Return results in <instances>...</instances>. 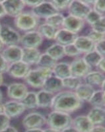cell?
<instances>
[{"label": "cell", "instance_id": "obj_20", "mask_svg": "<svg viewBox=\"0 0 105 132\" xmlns=\"http://www.w3.org/2000/svg\"><path fill=\"white\" fill-rule=\"evenodd\" d=\"M74 44L82 55L93 51L95 48V42H93L87 35H79Z\"/></svg>", "mask_w": 105, "mask_h": 132}, {"label": "cell", "instance_id": "obj_39", "mask_svg": "<svg viewBox=\"0 0 105 132\" xmlns=\"http://www.w3.org/2000/svg\"><path fill=\"white\" fill-rule=\"evenodd\" d=\"M86 35H87L93 42H95V44L99 42V41L102 40L104 38H105L104 35H102L101 33L99 32L95 31V30H93L92 29H91V30H89V32L87 33Z\"/></svg>", "mask_w": 105, "mask_h": 132}, {"label": "cell", "instance_id": "obj_5", "mask_svg": "<svg viewBox=\"0 0 105 132\" xmlns=\"http://www.w3.org/2000/svg\"><path fill=\"white\" fill-rule=\"evenodd\" d=\"M21 35L19 30L7 24H2L0 29V39L5 46L19 45Z\"/></svg>", "mask_w": 105, "mask_h": 132}, {"label": "cell", "instance_id": "obj_44", "mask_svg": "<svg viewBox=\"0 0 105 132\" xmlns=\"http://www.w3.org/2000/svg\"><path fill=\"white\" fill-rule=\"evenodd\" d=\"M42 1H30V0H24L25 4L26 7H30L31 9L37 6L38 5L40 4Z\"/></svg>", "mask_w": 105, "mask_h": 132}, {"label": "cell", "instance_id": "obj_15", "mask_svg": "<svg viewBox=\"0 0 105 132\" xmlns=\"http://www.w3.org/2000/svg\"><path fill=\"white\" fill-rule=\"evenodd\" d=\"M23 52V48L21 46L15 45L5 46L1 53L7 62L11 64L22 60Z\"/></svg>", "mask_w": 105, "mask_h": 132}, {"label": "cell", "instance_id": "obj_45", "mask_svg": "<svg viewBox=\"0 0 105 132\" xmlns=\"http://www.w3.org/2000/svg\"><path fill=\"white\" fill-rule=\"evenodd\" d=\"M90 132H105V126L104 125L94 126Z\"/></svg>", "mask_w": 105, "mask_h": 132}, {"label": "cell", "instance_id": "obj_33", "mask_svg": "<svg viewBox=\"0 0 105 132\" xmlns=\"http://www.w3.org/2000/svg\"><path fill=\"white\" fill-rule=\"evenodd\" d=\"M65 16H64L62 13H58L44 20V22L53 26L56 29H60L63 27Z\"/></svg>", "mask_w": 105, "mask_h": 132}, {"label": "cell", "instance_id": "obj_57", "mask_svg": "<svg viewBox=\"0 0 105 132\" xmlns=\"http://www.w3.org/2000/svg\"><path fill=\"white\" fill-rule=\"evenodd\" d=\"M2 24L1 23V22H0V29H1V27H2Z\"/></svg>", "mask_w": 105, "mask_h": 132}, {"label": "cell", "instance_id": "obj_1", "mask_svg": "<svg viewBox=\"0 0 105 132\" xmlns=\"http://www.w3.org/2000/svg\"><path fill=\"white\" fill-rule=\"evenodd\" d=\"M83 104L75 92L63 89L54 95L51 109L71 114L78 111Z\"/></svg>", "mask_w": 105, "mask_h": 132}, {"label": "cell", "instance_id": "obj_32", "mask_svg": "<svg viewBox=\"0 0 105 132\" xmlns=\"http://www.w3.org/2000/svg\"><path fill=\"white\" fill-rule=\"evenodd\" d=\"M62 82H63V89L65 90L74 91L82 83L83 79L71 75L62 80Z\"/></svg>", "mask_w": 105, "mask_h": 132}, {"label": "cell", "instance_id": "obj_47", "mask_svg": "<svg viewBox=\"0 0 105 132\" xmlns=\"http://www.w3.org/2000/svg\"><path fill=\"white\" fill-rule=\"evenodd\" d=\"M5 16L7 15L3 5V1H0V19L3 18Z\"/></svg>", "mask_w": 105, "mask_h": 132}, {"label": "cell", "instance_id": "obj_48", "mask_svg": "<svg viewBox=\"0 0 105 132\" xmlns=\"http://www.w3.org/2000/svg\"><path fill=\"white\" fill-rule=\"evenodd\" d=\"M0 132H19V131L14 126H12L10 125V126H8L7 128H5L3 130L0 131Z\"/></svg>", "mask_w": 105, "mask_h": 132}, {"label": "cell", "instance_id": "obj_36", "mask_svg": "<svg viewBox=\"0 0 105 132\" xmlns=\"http://www.w3.org/2000/svg\"><path fill=\"white\" fill-rule=\"evenodd\" d=\"M64 47V54L65 56L69 57H73V58H76V57H80L82 56L81 53L79 50L77 49L75 45L74 44H71L69 45L65 46Z\"/></svg>", "mask_w": 105, "mask_h": 132}, {"label": "cell", "instance_id": "obj_56", "mask_svg": "<svg viewBox=\"0 0 105 132\" xmlns=\"http://www.w3.org/2000/svg\"><path fill=\"white\" fill-rule=\"evenodd\" d=\"M101 89L102 90V91L104 92V93H105V80H104V81L103 83H102V86H101Z\"/></svg>", "mask_w": 105, "mask_h": 132}, {"label": "cell", "instance_id": "obj_53", "mask_svg": "<svg viewBox=\"0 0 105 132\" xmlns=\"http://www.w3.org/2000/svg\"><path fill=\"white\" fill-rule=\"evenodd\" d=\"M5 47V46L4 44H3V42H2V40L0 39V53L2 52V51H3V50L4 49Z\"/></svg>", "mask_w": 105, "mask_h": 132}, {"label": "cell", "instance_id": "obj_38", "mask_svg": "<svg viewBox=\"0 0 105 132\" xmlns=\"http://www.w3.org/2000/svg\"><path fill=\"white\" fill-rule=\"evenodd\" d=\"M91 29L105 35V15L102 16L95 24L91 27Z\"/></svg>", "mask_w": 105, "mask_h": 132}, {"label": "cell", "instance_id": "obj_30", "mask_svg": "<svg viewBox=\"0 0 105 132\" xmlns=\"http://www.w3.org/2000/svg\"><path fill=\"white\" fill-rule=\"evenodd\" d=\"M27 110H35L38 108L37 103V94L35 91H29L21 101Z\"/></svg>", "mask_w": 105, "mask_h": 132}, {"label": "cell", "instance_id": "obj_19", "mask_svg": "<svg viewBox=\"0 0 105 132\" xmlns=\"http://www.w3.org/2000/svg\"><path fill=\"white\" fill-rule=\"evenodd\" d=\"M42 89L49 92L53 95H56L64 89L62 80L52 75L46 80Z\"/></svg>", "mask_w": 105, "mask_h": 132}, {"label": "cell", "instance_id": "obj_52", "mask_svg": "<svg viewBox=\"0 0 105 132\" xmlns=\"http://www.w3.org/2000/svg\"><path fill=\"white\" fill-rule=\"evenodd\" d=\"M3 81H4V77H3V74L0 73V87L3 85Z\"/></svg>", "mask_w": 105, "mask_h": 132}, {"label": "cell", "instance_id": "obj_54", "mask_svg": "<svg viewBox=\"0 0 105 132\" xmlns=\"http://www.w3.org/2000/svg\"><path fill=\"white\" fill-rule=\"evenodd\" d=\"M3 99V93L2 92V89H0V102H2Z\"/></svg>", "mask_w": 105, "mask_h": 132}, {"label": "cell", "instance_id": "obj_26", "mask_svg": "<svg viewBox=\"0 0 105 132\" xmlns=\"http://www.w3.org/2000/svg\"><path fill=\"white\" fill-rule=\"evenodd\" d=\"M52 73L60 79H64L71 76L70 63L66 62H58L52 69Z\"/></svg>", "mask_w": 105, "mask_h": 132}, {"label": "cell", "instance_id": "obj_49", "mask_svg": "<svg viewBox=\"0 0 105 132\" xmlns=\"http://www.w3.org/2000/svg\"><path fill=\"white\" fill-rule=\"evenodd\" d=\"M62 132H79V131L75 128L74 126L71 125V126H69L68 128H65L64 129H63L62 131H61Z\"/></svg>", "mask_w": 105, "mask_h": 132}, {"label": "cell", "instance_id": "obj_9", "mask_svg": "<svg viewBox=\"0 0 105 132\" xmlns=\"http://www.w3.org/2000/svg\"><path fill=\"white\" fill-rule=\"evenodd\" d=\"M92 9L93 7L87 4L85 1L71 0L67 12L68 15L85 19L87 14L90 12Z\"/></svg>", "mask_w": 105, "mask_h": 132}, {"label": "cell", "instance_id": "obj_31", "mask_svg": "<svg viewBox=\"0 0 105 132\" xmlns=\"http://www.w3.org/2000/svg\"><path fill=\"white\" fill-rule=\"evenodd\" d=\"M58 62L54 59H53L51 56H50L46 52L42 53L39 60L38 62L36 67L42 68H46V69H50L52 70L54 66L56 65Z\"/></svg>", "mask_w": 105, "mask_h": 132}, {"label": "cell", "instance_id": "obj_34", "mask_svg": "<svg viewBox=\"0 0 105 132\" xmlns=\"http://www.w3.org/2000/svg\"><path fill=\"white\" fill-rule=\"evenodd\" d=\"M92 107H105L103 98V91L100 89H96L93 93V96L88 102Z\"/></svg>", "mask_w": 105, "mask_h": 132}, {"label": "cell", "instance_id": "obj_43", "mask_svg": "<svg viewBox=\"0 0 105 132\" xmlns=\"http://www.w3.org/2000/svg\"><path fill=\"white\" fill-rule=\"evenodd\" d=\"M9 63L7 62L2 53H0V73H7Z\"/></svg>", "mask_w": 105, "mask_h": 132}, {"label": "cell", "instance_id": "obj_6", "mask_svg": "<svg viewBox=\"0 0 105 132\" xmlns=\"http://www.w3.org/2000/svg\"><path fill=\"white\" fill-rule=\"evenodd\" d=\"M22 125L25 129L42 128L46 125V116L38 112H32L25 116Z\"/></svg>", "mask_w": 105, "mask_h": 132}, {"label": "cell", "instance_id": "obj_55", "mask_svg": "<svg viewBox=\"0 0 105 132\" xmlns=\"http://www.w3.org/2000/svg\"><path fill=\"white\" fill-rule=\"evenodd\" d=\"M3 113V103L0 102V114Z\"/></svg>", "mask_w": 105, "mask_h": 132}, {"label": "cell", "instance_id": "obj_17", "mask_svg": "<svg viewBox=\"0 0 105 132\" xmlns=\"http://www.w3.org/2000/svg\"><path fill=\"white\" fill-rule=\"evenodd\" d=\"M105 80V74L98 69L89 72L83 78V82L93 87L96 89H100Z\"/></svg>", "mask_w": 105, "mask_h": 132}, {"label": "cell", "instance_id": "obj_4", "mask_svg": "<svg viewBox=\"0 0 105 132\" xmlns=\"http://www.w3.org/2000/svg\"><path fill=\"white\" fill-rule=\"evenodd\" d=\"M73 118L71 114L63 112L52 110L46 116V125L48 128L62 131L72 125Z\"/></svg>", "mask_w": 105, "mask_h": 132}, {"label": "cell", "instance_id": "obj_41", "mask_svg": "<svg viewBox=\"0 0 105 132\" xmlns=\"http://www.w3.org/2000/svg\"><path fill=\"white\" fill-rule=\"evenodd\" d=\"M93 9L102 15H105V0H96L93 5Z\"/></svg>", "mask_w": 105, "mask_h": 132}, {"label": "cell", "instance_id": "obj_13", "mask_svg": "<svg viewBox=\"0 0 105 132\" xmlns=\"http://www.w3.org/2000/svg\"><path fill=\"white\" fill-rule=\"evenodd\" d=\"M30 69L31 68L30 65L21 60L19 62L9 64L6 73L12 78L24 79Z\"/></svg>", "mask_w": 105, "mask_h": 132}, {"label": "cell", "instance_id": "obj_10", "mask_svg": "<svg viewBox=\"0 0 105 132\" xmlns=\"http://www.w3.org/2000/svg\"><path fill=\"white\" fill-rule=\"evenodd\" d=\"M38 18L46 20L54 14L60 13L56 9L52 1H42L37 6L30 10Z\"/></svg>", "mask_w": 105, "mask_h": 132}, {"label": "cell", "instance_id": "obj_8", "mask_svg": "<svg viewBox=\"0 0 105 132\" xmlns=\"http://www.w3.org/2000/svg\"><path fill=\"white\" fill-rule=\"evenodd\" d=\"M29 91V87L25 82H11L7 88V96L10 100L21 101Z\"/></svg>", "mask_w": 105, "mask_h": 132}, {"label": "cell", "instance_id": "obj_16", "mask_svg": "<svg viewBox=\"0 0 105 132\" xmlns=\"http://www.w3.org/2000/svg\"><path fill=\"white\" fill-rule=\"evenodd\" d=\"M85 24L86 23L84 19L68 15L65 16L62 28L79 35V33L84 29Z\"/></svg>", "mask_w": 105, "mask_h": 132}, {"label": "cell", "instance_id": "obj_21", "mask_svg": "<svg viewBox=\"0 0 105 132\" xmlns=\"http://www.w3.org/2000/svg\"><path fill=\"white\" fill-rule=\"evenodd\" d=\"M72 126L76 128L79 132H90L94 125L87 115L81 114L73 118Z\"/></svg>", "mask_w": 105, "mask_h": 132}, {"label": "cell", "instance_id": "obj_3", "mask_svg": "<svg viewBox=\"0 0 105 132\" xmlns=\"http://www.w3.org/2000/svg\"><path fill=\"white\" fill-rule=\"evenodd\" d=\"M38 19L31 11H23L18 16L14 19V25L19 31L26 32L37 30L41 24Z\"/></svg>", "mask_w": 105, "mask_h": 132}, {"label": "cell", "instance_id": "obj_14", "mask_svg": "<svg viewBox=\"0 0 105 132\" xmlns=\"http://www.w3.org/2000/svg\"><path fill=\"white\" fill-rule=\"evenodd\" d=\"M3 5L7 16L14 19L22 13L26 7L23 0H3Z\"/></svg>", "mask_w": 105, "mask_h": 132}, {"label": "cell", "instance_id": "obj_51", "mask_svg": "<svg viewBox=\"0 0 105 132\" xmlns=\"http://www.w3.org/2000/svg\"><path fill=\"white\" fill-rule=\"evenodd\" d=\"M44 132H62L61 131L57 130V129H53L51 128H46L45 129H44Z\"/></svg>", "mask_w": 105, "mask_h": 132}, {"label": "cell", "instance_id": "obj_37", "mask_svg": "<svg viewBox=\"0 0 105 132\" xmlns=\"http://www.w3.org/2000/svg\"><path fill=\"white\" fill-rule=\"evenodd\" d=\"M71 0H65V1H58V0H54L52 1V3L60 13L62 11H68Z\"/></svg>", "mask_w": 105, "mask_h": 132}, {"label": "cell", "instance_id": "obj_50", "mask_svg": "<svg viewBox=\"0 0 105 132\" xmlns=\"http://www.w3.org/2000/svg\"><path fill=\"white\" fill-rule=\"evenodd\" d=\"M24 132H44V129L42 128H35V129H25Z\"/></svg>", "mask_w": 105, "mask_h": 132}, {"label": "cell", "instance_id": "obj_11", "mask_svg": "<svg viewBox=\"0 0 105 132\" xmlns=\"http://www.w3.org/2000/svg\"><path fill=\"white\" fill-rule=\"evenodd\" d=\"M71 75L72 76L82 79L92 70L89 65L87 64L83 58L82 56L74 58L70 63Z\"/></svg>", "mask_w": 105, "mask_h": 132}, {"label": "cell", "instance_id": "obj_2", "mask_svg": "<svg viewBox=\"0 0 105 132\" xmlns=\"http://www.w3.org/2000/svg\"><path fill=\"white\" fill-rule=\"evenodd\" d=\"M52 75V69L36 67L30 69L23 80L28 87L40 90L42 89L46 80Z\"/></svg>", "mask_w": 105, "mask_h": 132}, {"label": "cell", "instance_id": "obj_12", "mask_svg": "<svg viewBox=\"0 0 105 132\" xmlns=\"http://www.w3.org/2000/svg\"><path fill=\"white\" fill-rule=\"evenodd\" d=\"M26 110V108L21 101L10 100L3 103V113L11 119L19 117L25 112Z\"/></svg>", "mask_w": 105, "mask_h": 132}, {"label": "cell", "instance_id": "obj_22", "mask_svg": "<svg viewBox=\"0 0 105 132\" xmlns=\"http://www.w3.org/2000/svg\"><path fill=\"white\" fill-rule=\"evenodd\" d=\"M87 116L94 126L105 125V107H92Z\"/></svg>", "mask_w": 105, "mask_h": 132}, {"label": "cell", "instance_id": "obj_46", "mask_svg": "<svg viewBox=\"0 0 105 132\" xmlns=\"http://www.w3.org/2000/svg\"><path fill=\"white\" fill-rule=\"evenodd\" d=\"M96 69L105 74V57H102V60L99 63V65L96 68Z\"/></svg>", "mask_w": 105, "mask_h": 132}, {"label": "cell", "instance_id": "obj_40", "mask_svg": "<svg viewBox=\"0 0 105 132\" xmlns=\"http://www.w3.org/2000/svg\"><path fill=\"white\" fill-rule=\"evenodd\" d=\"M11 119L5 113L0 114V131H2L7 128L11 124Z\"/></svg>", "mask_w": 105, "mask_h": 132}, {"label": "cell", "instance_id": "obj_29", "mask_svg": "<svg viewBox=\"0 0 105 132\" xmlns=\"http://www.w3.org/2000/svg\"><path fill=\"white\" fill-rule=\"evenodd\" d=\"M83 58L84 59L86 63L90 66L92 69L96 68L99 65V63L102 58V56L99 52L94 50L93 51L82 55Z\"/></svg>", "mask_w": 105, "mask_h": 132}, {"label": "cell", "instance_id": "obj_23", "mask_svg": "<svg viewBox=\"0 0 105 132\" xmlns=\"http://www.w3.org/2000/svg\"><path fill=\"white\" fill-rule=\"evenodd\" d=\"M23 48L22 61L30 67L32 65L36 66L42 54L40 50L38 48Z\"/></svg>", "mask_w": 105, "mask_h": 132}, {"label": "cell", "instance_id": "obj_35", "mask_svg": "<svg viewBox=\"0 0 105 132\" xmlns=\"http://www.w3.org/2000/svg\"><path fill=\"white\" fill-rule=\"evenodd\" d=\"M102 16H103L102 14L99 13L98 11H96L94 9H92L90 11V12L87 14L84 20L85 21L86 24H87L90 27H92L102 17Z\"/></svg>", "mask_w": 105, "mask_h": 132}, {"label": "cell", "instance_id": "obj_42", "mask_svg": "<svg viewBox=\"0 0 105 132\" xmlns=\"http://www.w3.org/2000/svg\"><path fill=\"white\" fill-rule=\"evenodd\" d=\"M95 50L102 57H105V38L95 44Z\"/></svg>", "mask_w": 105, "mask_h": 132}, {"label": "cell", "instance_id": "obj_25", "mask_svg": "<svg viewBox=\"0 0 105 132\" xmlns=\"http://www.w3.org/2000/svg\"><path fill=\"white\" fill-rule=\"evenodd\" d=\"M96 90L92 86L83 82L74 92L81 101L83 102H88Z\"/></svg>", "mask_w": 105, "mask_h": 132}, {"label": "cell", "instance_id": "obj_24", "mask_svg": "<svg viewBox=\"0 0 105 132\" xmlns=\"http://www.w3.org/2000/svg\"><path fill=\"white\" fill-rule=\"evenodd\" d=\"M37 94L38 107L40 108H52L53 99L55 95L47 92L43 89H40L36 92Z\"/></svg>", "mask_w": 105, "mask_h": 132}, {"label": "cell", "instance_id": "obj_7", "mask_svg": "<svg viewBox=\"0 0 105 132\" xmlns=\"http://www.w3.org/2000/svg\"><path fill=\"white\" fill-rule=\"evenodd\" d=\"M44 38L37 30L26 32L21 35L20 46L25 48H38L42 44Z\"/></svg>", "mask_w": 105, "mask_h": 132}, {"label": "cell", "instance_id": "obj_27", "mask_svg": "<svg viewBox=\"0 0 105 132\" xmlns=\"http://www.w3.org/2000/svg\"><path fill=\"white\" fill-rule=\"evenodd\" d=\"M37 30L42 35L44 39L45 38L50 40H54L58 29L44 22L40 24Z\"/></svg>", "mask_w": 105, "mask_h": 132}, {"label": "cell", "instance_id": "obj_28", "mask_svg": "<svg viewBox=\"0 0 105 132\" xmlns=\"http://www.w3.org/2000/svg\"><path fill=\"white\" fill-rule=\"evenodd\" d=\"M45 52L51 56L53 59L58 62L65 57L64 47L58 43L52 44V45L46 48Z\"/></svg>", "mask_w": 105, "mask_h": 132}, {"label": "cell", "instance_id": "obj_18", "mask_svg": "<svg viewBox=\"0 0 105 132\" xmlns=\"http://www.w3.org/2000/svg\"><path fill=\"white\" fill-rule=\"evenodd\" d=\"M78 36V34L72 32L63 28H61L58 30L54 40L56 43L65 46L71 44H74Z\"/></svg>", "mask_w": 105, "mask_h": 132}]
</instances>
